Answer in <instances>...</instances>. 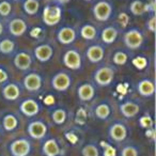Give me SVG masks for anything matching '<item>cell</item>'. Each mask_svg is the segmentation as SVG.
<instances>
[{"instance_id": "cell-1", "label": "cell", "mask_w": 156, "mask_h": 156, "mask_svg": "<svg viewBox=\"0 0 156 156\" xmlns=\"http://www.w3.org/2000/svg\"><path fill=\"white\" fill-rule=\"evenodd\" d=\"M62 18V9L59 5H47L43 9L42 22L45 26L54 27L60 23Z\"/></svg>"}, {"instance_id": "cell-2", "label": "cell", "mask_w": 156, "mask_h": 156, "mask_svg": "<svg viewBox=\"0 0 156 156\" xmlns=\"http://www.w3.org/2000/svg\"><path fill=\"white\" fill-rule=\"evenodd\" d=\"M115 77V67L110 65H104L101 66L94 72L93 79L98 87H108L113 83V79Z\"/></svg>"}, {"instance_id": "cell-3", "label": "cell", "mask_w": 156, "mask_h": 156, "mask_svg": "<svg viewBox=\"0 0 156 156\" xmlns=\"http://www.w3.org/2000/svg\"><path fill=\"white\" fill-rule=\"evenodd\" d=\"M112 5L106 0H101L92 8V14H93L94 18L101 23H105L110 20V17L112 16Z\"/></svg>"}, {"instance_id": "cell-4", "label": "cell", "mask_w": 156, "mask_h": 156, "mask_svg": "<svg viewBox=\"0 0 156 156\" xmlns=\"http://www.w3.org/2000/svg\"><path fill=\"white\" fill-rule=\"evenodd\" d=\"M123 42L124 45L130 50H136L142 46L143 42H144V37L143 34L139 29L133 28L127 30L123 34Z\"/></svg>"}, {"instance_id": "cell-5", "label": "cell", "mask_w": 156, "mask_h": 156, "mask_svg": "<svg viewBox=\"0 0 156 156\" xmlns=\"http://www.w3.org/2000/svg\"><path fill=\"white\" fill-rule=\"evenodd\" d=\"M31 149V142L27 138L15 139L9 145V151L12 156H28Z\"/></svg>"}, {"instance_id": "cell-6", "label": "cell", "mask_w": 156, "mask_h": 156, "mask_svg": "<svg viewBox=\"0 0 156 156\" xmlns=\"http://www.w3.org/2000/svg\"><path fill=\"white\" fill-rule=\"evenodd\" d=\"M62 62L65 67L72 71H79L83 66V59L80 54L76 49H69L62 57Z\"/></svg>"}, {"instance_id": "cell-7", "label": "cell", "mask_w": 156, "mask_h": 156, "mask_svg": "<svg viewBox=\"0 0 156 156\" xmlns=\"http://www.w3.org/2000/svg\"><path fill=\"white\" fill-rule=\"evenodd\" d=\"M48 132V127L46 125L45 122L42 120H35V121H31L27 126V133H28L29 137L35 140H42L46 137Z\"/></svg>"}, {"instance_id": "cell-8", "label": "cell", "mask_w": 156, "mask_h": 156, "mask_svg": "<svg viewBox=\"0 0 156 156\" xmlns=\"http://www.w3.org/2000/svg\"><path fill=\"white\" fill-rule=\"evenodd\" d=\"M108 136L115 142H122L128 136V129L122 122H113L108 127Z\"/></svg>"}, {"instance_id": "cell-9", "label": "cell", "mask_w": 156, "mask_h": 156, "mask_svg": "<svg viewBox=\"0 0 156 156\" xmlns=\"http://www.w3.org/2000/svg\"><path fill=\"white\" fill-rule=\"evenodd\" d=\"M72 85V77L65 72H59L51 78V87L58 92H65Z\"/></svg>"}, {"instance_id": "cell-10", "label": "cell", "mask_w": 156, "mask_h": 156, "mask_svg": "<svg viewBox=\"0 0 156 156\" xmlns=\"http://www.w3.org/2000/svg\"><path fill=\"white\" fill-rule=\"evenodd\" d=\"M23 83H24L25 89L28 92H39L42 89L43 79H42V76L39 73L31 72L24 77Z\"/></svg>"}, {"instance_id": "cell-11", "label": "cell", "mask_w": 156, "mask_h": 156, "mask_svg": "<svg viewBox=\"0 0 156 156\" xmlns=\"http://www.w3.org/2000/svg\"><path fill=\"white\" fill-rule=\"evenodd\" d=\"M33 55L39 62H48L54 56V47L50 44H40L33 49Z\"/></svg>"}, {"instance_id": "cell-12", "label": "cell", "mask_w": 156, "mask_h": 156, "mask_svg": "<svg viewBox=\"0 0 156 156\" xmlns=\"http://www.w3.org/2000/svg\"><path fill=\"white\" fill-rule=\"evenodd\" d=\"M8 30H9L10 34L14 37H23L28 30V25H27L26 20L23 18L16 17L10 20L9 25H8Z\"/></svg>"}, {"instance_id": "cell-13", "label": "cell", "mask_w": 156, "mask_h": 156, "mask_svg": "<svg viewBox=\"0 0 156 156\" xmlns=\"http://www.w3.org/2000/svg\"><path fill=\"white\" fill-rule=\"evenodd\" d=\"M40 104L33 98H26L20 105V111L28 118L35 117L40 112Z\"/></svg>"}, {"instance_id": "cell-14", "label": "cell", "mask_w": 156, "mask_h": 156, "mask_svg": "<svg viewBox=\"0 0 156 156\" xmlns=\"http://www.w3.org/2000/svg\"><path fill=\"white\" fill-rule=\"evenodd\" d=\"M77 33L76 30L71 26H64L60 28L57 32V40L62 45H69L76 40Z\"/></svg>"}, {"instance_id": "cell-15", "label": "cell", "mask_w": 156, "mask_h": 156, "mask_svg": "<svg viewBox=\"0 0 156 156\" xmlns=\"http://www.w3.org/2000/svg\"><path fill=\"white\" fill-rule=\"evenodd\" d=\"M14 65L20 71H28L32 65V58L26 51H18L14 56L13 59Z\"/></svg>"}, {"instance_id": "cell-16", "label": "cell", "mask_w": 156, "mask_h": 156, "mask_svg": "<svg viewBox=\"0 0 156 156\" xmlns=\"http://www.w3.org/2000/svg\"><path fill=\"white\" fill-rule=\"evenodd\" d=\"M86 57L90 63H98L103 61L105 57V48L102 45L94 44L88 47L86 51Z\"/></svg>"}, {"instance_id": "cell-17", "label": "cell", "mask_w": 156, "mask_h": 156, "mask_svg": "<svg viewBox=\"0 0 156 156\" xmlns=\"http://www.w3.org/2000/svg\"><path fill=\"white\" fill-rule=\"evenodd\" d=\"M119 111L124 118L132 119V118L136 117L140 112V106L137 103L133 102V101H126V102L120 104Z\"/></svg>"}, {"instance_id": "cell-18", "label": "cell", "mask_w": 156, "mask_h": 156, "mask_svg": "<svg viewBox=\"0 0 156 156\" xmlns=\"http://www.w3.org/2000/svg\"><path fill=\"white\" fill-rule=\"evenodd\" d=\"M137 92L142 98H152L155 94V83L152 79L145 78L137 83Z\"/></svg>"}, {"instance_id": "cell-19", "label": "cell", "mask_w": 156, "mask_h": 156, "mask_svg": "<svg viewBox=\"0 0 156 156\" xmlns=\"http://www.w3.org/2000/svg\"><path fill=\"white\" fill-rule=\"evenodd\" d=\"M77 96L81 102H90L95 96V88L90 83H83L78 87Z\"/></svg>"}, {"instance_id": "cell-20", "label": "cell", "mask_w": 156, "mask_h": 156, "mask_svg": "<svg viewBox=\"0 0 156 156\" xmlns=\"http://www.w3.org/2000/svg\"><path fill=\"white\" fill-rule=\"evenodd\" d=\"M61 149L55 138H48L42 144V154L44 156H59Z\"/></svg>"}, {"instance_id": "cell-21", "label": "cell", "mask_w": 156, "mask_h": 156, "mask_svg": "<svg viewBox=\"0 0 156 156\" xmlns=\"http://www.w3.org/2000/svg\"><path fill=\"white\" fill-rule=\"evenodd\" d=\"M1 93H2V96L7 101H16L20 98L22 91H20V88L18 85H16L14 83H10L3 86Z\"/></svg>"}, {"instance_id": "cell-22", "label": "cell", "mask_w": 156, "mask_h": 156, "mask_svg": "<svg viewBox=\"0 0 156 156\" xmlns=\"http://www.w3.org/2000/svg\"><path fill=\"white\" fill-rule=\"evenodd\" d=\"M118 35H119L118 29L113 26H108L105 27L101 32V40L106 45H111L117 41Z\"/></svg>"}, {"instance_id": "cell-23", "label": "cell", "mask_w": 156, "mask_h": 156, "mask_svg": "<svg viewBox=\"0 0 156 156\" xmlns=\"http://www.w3.org/2000/svg\"><path fill=\"white\" fill-rule=\"evenodd\" d=\"M111 115V107L108 103H100L98 106L94 108V115L96 119L105 121L107 120Z\"/></svg>"}, {"instance_id": "cell-24", "label": "cell", "mask_w": 156, "mask_h": 156, "mask_svg": "<svg viewBox=\"0 0 156 156\" xmlns=\"http://www.w3.org/2000/svg\"><path fill=\"white\" fill-rule=\"evenodd\" d=\"M18 124L20 121L13 113H7L2 118V128L5 132H14L18 127Z\"/></svg>"}, {"instance_id": "cell-25", "label": "cell", "mask_w": 156, "mask_h": 156, "mask_svg": "<svg viewBox=\"0 0 156 156\" xmlns=\"http://www.w3.org/2000/svg\"><path fill=\"white\" fill-rule=\"evenodd\" d=\"M79 34L83 40L87 41H93L98 37V29L91 24H86L81 26L80 30H79Z\"/></svg>"}, {"instance_id": "cell-26", "label": "cell", "mask_w": 156, "mask_h": 156, "mask_svg": "<svg viewBox=\"0 0 156 156\" xmlns=\"http://www.w3.org/2000/svg\"><path fill=\"white\" fill-rule=\"evenodd\" d=\"M23 9L28 15H35L40 10L39 0H25L23 3Z\"/></svg>"}, {"instance_id": "cell-27", "label": "cell", "mask_w": 156, "mask_h": 156, "mask_svg": "<svg viewBox=\"0 0 156 156\" xmlns=\"http://www.w3.org/2000/svg\"><path fill=\"white\" fill-rule=\"evenodd\" d=\"M66 119H67V113L65 109L58 108V109H55L51 112V120L57 125H62V124H64Z\"/></svg>"}, {"instance_id": "cell-28", "label": "cell", "mask_w": 156, "mask_h": 156, "mask_svg": "<svg viewBox=\"0 0 156 156\" xmlns=\"http://www.w3.org/2000/svg\"><path fill=\"white\" fill-rule=\"evenodd\" d=\"M129 11L135 16L143 15L145 13V3L141 0H134L129 5Z\"/></svg>"}, {"instance_id": "cell-29", "label": "cell", "mask_w": 156, "mask_h": 156, "mask_svg": "<svg viewBox=\"0 0 156 156\" xmlns=\"http://www.w3.org/2000/svg\"><path fill=\"white\" fill-rule=\"evenodd\" d=\"M15 50V42L11 39H3L0 41V52L2 55H11Z\"/></svg>"}, {"instance_id": "cell-30", "label": "cell", "mask_w": 156, "mask_h": 156, "mask_svg": "<svg viewBox=\"0 0 156 156\" xmlns=\"http://www.w3.org/2000/svg\"><path fill=\"white\" fill-rule=\"evenodd\" d=\"M81 155L83 156H100V150L95 144L88 143L81 149Z\"/></svg>"}, {"instance_id": "cell-31", "label": "cell", "mask_w": 156, "mask_h": 156, "mask_svg": "<svg viewBox=\"0 0 156 156\" xmlns=\"http://www.w3.org/2000/svg\"><path fill=\"white\" fill-rule=\"evenodd\" d=\"M112 61L115 64L117 65H125L128 61V56L126 52L122 51V50H118L115 52L112 57Z\"/></svg>"}, {"instance_id": "cell-32", "label": "cell", "mask_w": 156, "mask_h": 156, "mask_svg": "<svg viewBox=\"0 0 156 156\" xmlns=\"http://www.w3.org/2000/svg\"><path fill=\"white\" fill-rule=\"evenodd\" d=\"M12 12V5L8 0H2L0 2V16L1 17H8Z\"/></svg>"}, {"instance_id": "cell-33", "label": "cell", "mask_w": 156, "mask_h": 156, "mask_svg": "<svg viewBox=\"0 0 156 156\" xmlns=\"http://www.w3.org/2000/svg\"><path fill=\"white\" fill-rule=\"evenodd\" d=\"M139 124H140V126L142 128L150 129V128H153L154 121L150 115H144L140 118V120H139Z\"/></svg>"}, {"instance_id": "cell-34", "label": "cell", "mask_w": 156, "mask_h": 156, "mask_svg": "<svg viewBox=\"0 0 156 156\" xmlns=\"http://www.w3.org/2000/svg\"><path fill=\"white\" fill-rule=\"evenodd\" d=\"M121 156H139L138 149L134 145H125L121 150Z\"/></svg>"}, {"instance_id": "cell-35", "label": "cell", "mask_w": 156, "mask_h": 156, "mask_svg": "<svg viewBox=\"0 0 156 156\" xmlns=\"http://www.w3.org/2000/svg\"><path fill=\"white\" fill-rule=\"evenodd\" d=\"M102 145L103 149H104L103 156H117V151L111 144H109L107 142H102Z\"/></svg>"}, {"instance_id": "cell-36", "label": "cell", "mask_w": 156, "mask_h": 156, "mask_svg": "<svg viewBox=\"0 0 156 156\" xmlns=\"http://www.w3.org/2000/svg\"><path fill=\"white\" fill-rule=\"evenodd\" d=\"M133 63H134L135 66L139 69H142L147 66V60H145L144 58H142V57H137V58H135L134 60H133Z\"/></svg>"}, {"instance_id": "cell-37", "label": "cell", "mask_w": 156, "mask_h": 156, "mask_svg": "<svg viewBox=\"0 0 156 156\" xmlns=\"http://www.w3.org/2000/svg\"><path fill=\"white\" fill-rule=\"evenodd\" d=\"M156 18H155V15L154 14H152V16L149 18V20H147V30L150 31V32L152 33H155V25H156Z\"/></svg>"}, {"instance_id": "cell-38", "label": "cell", "mask_w": 156, "mask_h": 156, "mask_svg": "<svg viewBox=\"0 0 156 156\" xmlns=\"http://www.w3.org/2000/svg\"><path fill=\"white\" fill-rule=\"evenodd\" d=\"M8 79H9V74H8V72L0 67V85L5 83L8 81Z\"/></svg>"}, {"instance_id": "cell-39", "label": "cell", "mask_w": 156, "mask_h": 156, "mask_svg": "<svg viewBox=\"0 0 156 156\" xmlns=\"http://www.w3.org/2000/svg\"><path fill=\"white\" fill-rule=\"evenodd\" d=\"M145 12H150V13H153L155 12V2L154 0H151L150 2L145 3Z\"/></svg>"}, {"instance_id": "cell-40", "label": "cell", "mask_w": 156, "mask_h": 156, "mask_svg": "<svg viewBox=\"0 0 156 156\" xmlns=\"http://www.w3.org/2000/svg\"><path fill=\"white\" fill-rule=\"evenodd\" d=\"M44 103H45V105H47V106L54 105L55 104V98L52 95H47L45 98H44Z\"/></svg>"}, {"instance_id": "cell-41", "label": "cell", "mask_w": 156, "mask_h": 156, "mask_svg": "<svg viewBox=\"0 0 156 156\" xmlns=\"http://www.w3.org/2000/svg\"><path fill=\"white\" fill-rule=\"evenodd\" d=\"M145 135H147V137H150V138L154 139V137H155V130H154V128H150V129H147V132H145Z\"/></svg>"}, {"instance_id": "cell-42", "label": "cell", "mask_w": 156, "mask_h": 156, "mask_svg": "<svg viewBox=\"0 0 156 156\" xmlns=\"http://www.w3.org/2000/svg\"><path fill=\"white\" fill-rule=\"evenodd\" d=\"M39 32H42V30L40 28H37V29H32L30 32V35L32 37H37V34H39Z\"/></svg>"}, {"instance_id": "cell-43", "label": "cell", "mask_w": 156, "mask_h": 156, "mask_svg": "<svg viewBox=\"0 0 156 156\" xmlns=\"http://www.w3.org/2000/svg\"><path fill=\"white\" fill-rule=\"evenodd\" d=\"M69 1H71V0H57V2L60 3V5H66Z\"/></svg>"}, {"instance_id": "cell-44", "label": "cell", "mask_w": 156, "mask_h": 156, "mask_svg": "<svg viewBox=\"0 0 156 156\" xmlns=\"http://www.w3.org/2000/svg\"><path fill=\"white\" fill-rule=\"evenodd\" d=\"M3 33V25H2V23L0 22V35L2 34Z\"/></svg>"}, {"instance_id": "cell-45", "label": "cell", "mask_w": 156, "mask_h": 156, "mask_svg": "<svg viewBox=\"0 0 156 156\" xmlns=\"http://www.w3.org/2000/svg\"><path fill=\"white\" fill-rule=\"evenodd\" d=\"M83 1H87V2H90V1H92V0H83Z\"/></svg>"}, {"instance_id": "cell-46", "label": "cell", "mask_w": 156, "mask_h": 156, "mask_svg": "<svg viewBox=\"0 0 156 156\" xmlns=\"http://www.w3.org/2000/svg\"><path fill=\"white\" fill-rule=\"evenodd\" d=\"M13 1H20V0H13Z\"/></svg>"}, {"instance_id": "cell-47", "label": "cell", "mask_w": 156, "mask_h": 156, "mask_svg": "<svg viewBox=\"0 0 156 156\" xmlns=\"http://www.w3.org/2000/svg\"><path fill=\"white\" fill-rule=\"evenodd\" d=\"M0 137H1V132H0Z\"/></svg>"}]
</instances>
